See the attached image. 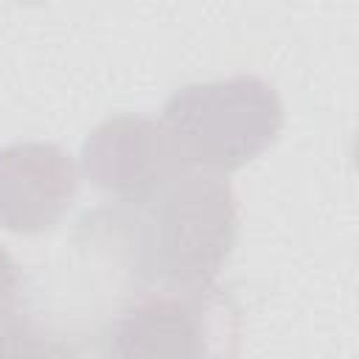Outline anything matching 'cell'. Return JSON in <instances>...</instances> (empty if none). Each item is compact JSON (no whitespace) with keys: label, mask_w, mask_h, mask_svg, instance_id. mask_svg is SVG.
<instances>
[{"label":"cell","mask_w":359,"mask_h":359,"mask_svg":"<svg viewBox=\"0 0 359 359\" xmlns=\"http://www.w3.org/2000/svg\"><path fill=\"white\" fill-rule=\"evenodd\" d=\"M0 359H81L62 337L42 328L31 314L0 334Z\"/></svg>","instance_id":"6"},{"label":"cell","mask_w":359,"mask_h":359,"mask_svg":"<svg viewBox=\"0 0 359 359\" xmlns=\"http://www.w3.org/2000/svg\"><path fill=\"white\" fill-rule=\"evenodd\" d=\"M241 311L216 283H143L104 331V359H238Z\"/></svg>","instance_id":"2"},{"label":"cell","mask_w":359,"mask_h":359,"mask_svg":"<svg viewBox=\"0 0 359 359\" xmlns=\"http://www.w3.org/2000/svg\"><path fill=\"white\" fill-rule=\"evenodd\" d=\"M25 311V294H22V275L14 258L0 247V334L17 325Z\"/></svg>","instance_id":"7"},{"label":"cell","mask_w":359,"mask_h":359,"mask_svg":"<svg viewBox=\"0 0 359 359\" xmlns=\"http://www.w3.org/2000/svg\"><path fill=\"white\" fill-rule=\"evenodd\" d=\"M81 165L87 180L118 202H140L188 168L165 126L143 115L98 123L81 146Z\"/></svg>","instance_id":"4"},{"label":"cell","mask_w":359,"mask_h":359,"mask_svg":"<svg viewBox=\"0 0 359 359\" xmlns=\"http://www.w3.org/2000/svg\"><path fill=\"white\" fill-rule=\"evenodd\" d=\"M160 123L188 168L227 174L275 143L283 104L269 81L230 76L180 87L165 101Z\"/></svg>","instance_id":"3"},{"label":"cell","mask_w":359,"mask_h":359,"mask_svg":"<svg viewBox=\"0 0 359 359\" xmlns=\"http://www.w3.org/2000/svg\"><path fill=\"white\" fill-rule=\"evenodd\" d=\"M129 213L126 255L143 283H213L238 238V205L222 174L185 168Z\"/></svg>","instance_id":"1"},{"label":"cell","mask_w":359,"mask_h":359,"mask_svg":"<svg viewBox=\"0 0 359 359\" xmlns=\"http://www.w3.org/2000/svg\"><path fill=\"white\" fill-rule=\"evenodd\" d=\"M79 191L73 157L59 143L20 140L0 149V224L20 236L45 233Z\"/></svg>","instance_id":"5"}]
</instances>
